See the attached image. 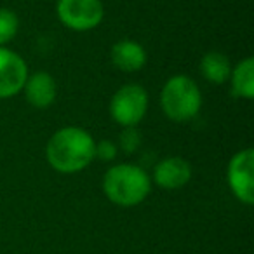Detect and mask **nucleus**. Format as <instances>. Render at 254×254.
<instances>
[{
	"instance_id": "nucleus-1",
	"label": "nucleus",
	"mask_w": 254,
	"mask_h": 254,
	"mask_svg": "<svg viewBox=\"0 0 254 254\" xmlns=\"http://www.w3.org/2000/svg\"><path fill=\"white\" fill-rule=\"evenodd\" d=\"M96 139L78 126H64L53 132L46 145L47 164L60 174H77L94 160Z\"/></svg>"
},
{
	"instance_id": "nucleus-2",
	"label": "nucleus",
	"mask_w": 254,
	"mask_h": 254,
	"mask_svg": "<svg viewBox=\"0 0 254 254\" xmlns=\"http://www.w3.org/2000/svg\"><path fill=\"white\" fill-rule=\"evenodd\" d=\"M152 178L138 164L120 162L108 167L103 176V193L119 207H136L152 191Z\"/></svg>"
},
{
	"instance_id": "nucleus-3",
	"label": "nucleus",
	"mask_w": 254,
	"mask_h": 254,
	"mask_svg": "<svg viewBox=\"0 0 254 254\" xmlns=\"http://www.w3.org/2000/svg\"><path fill=\"white\" fill-rule=\"evenodd\" d=\"M160 108L164 115L176 124L193 120L202 108V91L191 77L173 75L160 91Z\"/></svg>"
},
{
	"instance_id": "nucleus-4",
	"label": "nucleus",
	"mask_w": 254,
	"mask_h": 254,
	"mask_svg": "<svg viewBox=\"0 0 254 254\" xmlns=\"http://www.w3.org/2000/svg\"><path fill=\"white\" fill-rule=\"evenodd\" d=\"M150 106L148 91L139 84H126L115 91L108 105L110 117L120 127H138Z\"/></svg>"
},
{
	"instance_id": "nucleus-5",
	"label": "nucleus",
	"mask_w": 254,
	"mask_h": 254,
	"mask_svg": "<svg viewBox=\"0 0 254 254\" xmlns=\"http://www.w3.org/2000/svg\"><path fill=\"white\" fill-rule=\"evenodd\" d=\"M56 14L61 25L71 32H91L105 19V5L101 0H58Z\"/></svg>"
},
{
	"instance_id": "nucleus-6",
	"label": "nucleus",
	"mask_w": 254,
	"mask_h": 254,
	"mask_svg": "<svg viewBox=\"0 0 254 254\" xmlns=\"http://www.w3.org/2000/svg\"><path fill=\"white\" fill-rule=\"evenodd\" d=\"M226 181L233 197L244 205L254 204V150L235 152L226 166Z\"/></svg>"
},
{
	"instance_id": "nucleus-7",
	"label": "nucleus",
	"mask_w": 254,
	"mask_h": 254,
	"mask_svg": "<svg viewBox=\"0 0 254 254\" xmlns=\"http://www.w3.org/2000/svg\"><path fill=\"white\" fill-rule=\"evenodd\" d=\"M28 75V64L21 54L9 47H0V99L18 96Z\"/></svg>"
},
{
	"instance_id": "nucleus-8",
	"label": "nucleus",
	"mask_w": 254,
	"mask_h": 254,
	"mask_svg": "<svg viewBox=\"0 0 254 254\" xmlns=\"http://www.w3.org/2000/svg\"><path fill=\"white\" fill-rule=\"evenodd\" d=\"M191 176L193 171L188 160L183 157H166L155 164L150 178L162 190H180L190 183Z\"/></svg>"
},
{
	"instance_id": "nucleus-9",
	"label": "nucleus",
	"mask_w": 254,
	"mask_h": 254,
	"mask_svg": "<svg viewBox=\"0 0 254 254\" xmlns=\"http://www.w3.org/2000/svg\"><path fill=\"white\" fill-rule=\"evenodd\" d=\"M23 94L28 105L37 110H46L56 101L58 84L56 78L47 71H35L30 73L23 85Z\"/></svg>"
},
{
	"instance_id": "nucleus-10",
	"label": "nucleus",
	"mask_w": 254,
	"mask_h": 254,
	"mask_svg": "<svg viewBox=\"0 0 254 254\" xmlns=\"http://www.w3.org/2000/svg\"><path fill=\"white\" fill-rule=\"evenodd\" d=\"M110 60L117 70L124 73H136L143 70L148 61L146 49L132 39H120L110 49Z\"/></svg>"
},
{
	"instance_id": "nucleus-11",
	"label": "nucleus",
	"mask_w": 254,
	"mask_h": 254,
	"mask_svg": "<svg viewBox=\"0 0 254 254\" xmlns=\"http://www.w3.org/2000/svg\"><path fill=\"white\" fill-rule=\"evenodd\" d=\"M230 92L233 98L251 101L254 98V60L251 56L240 60L230 71Z\"/></svg>"
},
{
	"instance_id": "nucleus-12",
	"label": "nucleus",
	"mask_w": 254,
	"mask_h": 254,
	"mask_svg": "<svg viewBox=\"0 0 254 254\" xmlns=\"http://www.w3.org/2000/svg\"><path fill=\"white\" fill-rule=\"evenodd\" d=\"M200 73L209 84L223 85L228 82L230 71H232V63L226 58V54L219 53V51H209L202 56L200 60Z\"/></svg>"
},
{
	"instance_id": "nucleus-13",
	"label": "nucleus",
	"mask_w": 254,
	"mask_h": 254,
	"mask_svg": "<svg viewBox=\"0 0 254 254\" xmlns=\"http://www.w3.org/2000/svg\"><path fill=\"white\" fill-rule=\"evenodd\" d=\"M19 32V19L14 11L0 7V47H7Z\"/></svg>"
},
{
	"instance_id": "nucleus-14",
	"label": "nucleus",
	"mask_w": 254,
	"mask_h": 254,
	"mask_svg": "<svg viewBox=\"0 0 254 254\" xmlns=\"http://www.w3.org/2000/svg\"><path fill=\"white\" fill-rule=\"evenodd\" d=\"M141 132H139L138 127H122L117 146L127 155H132L141 148Z\"/></svg>"
},
{
	"instance_id": "nucleus-15",
	"label": "nucleus",
	"mask_w": 254,
	"mask_h": 254,
	"mask_svg": "<svg viewBox=\"0 0 254 254\" xmlns=\"http://www.w3.org/2000/svg\"><path fill=\"white\" fill-rule=\"evenodd\" d=\"M117 153H119V146L112 139H101V141H96L94 148V159L101 160V162H112L115 160Z\"/></svg>"
}]
</instances>
